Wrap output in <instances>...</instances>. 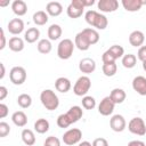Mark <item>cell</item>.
Returning a JSON list of instances; mask_svg holds the SVG:
<instances>
[{
	"instance_id": "6da1fadb",
	"label": "cell",
	"mask_w": 146,
	"mask_h": 146,
	"mask_svg": "<svg viewBox=\"0 0 146 146\" xmlns=\"http://www.w3.org/2000/svg\"><path fill=\"white\" fill-rule=\"evenodd\" d=\"M83 115L82 108L80 106H72L66 113L58 115L57 117V125L59 128H68L72 123L78 122Z\"/></svg>"
},
{
	"instance_id": "7a4b0ae2",
	"label": "cell",
	"mask_w": 146,
	"mask_h": 146,
	"mask_svg": "<svg viewBox=\"0 0 146 146\" xmlns=\"http://www.w3.org/2000/svg\"><path fill=\"white\" fill-rule=\"evenodd\" d=\"M84 19L90 26L97 30H105L108 25V21L106 16L96 10H88L84 14Z\"/></svg>"
},
{
	"instance_id": "3957f363",
	"label": "cell",
	"mask_w": 146,
	"mask_h": 146,
	"mask_svg": "<svg viewBox=\"0 0 146 146\" xmlns=\"http://www.w3.org/2000/svg\"><path fill=\"white\" fill-rule=\"evenodd\" d=\"M40 100L43 107L48 111H55L59 106L58 96L51 89H44L40 94Z\"/></svg>"
},
{
	"instance_id": "277c9868",
	"label": "cell",
	"mask_w": 146,
	"mask_h": 146,
	"mask_svg": "<svg viewBox=\"0 0 146 146\" xmlns=\"http://www.w3.org/2000/svg\"><path fill=\"white\" fill-rule=\"evenodd\" d=\"M74 47H75V44L71 39H63L58 43L57 56L64 60L71 58V56L73 55V51H74Z\"/></svg>"
},
{
	"instance_id": "5b68a950",
	"label": "cell",
	"mask_w": 146,
	"mask_h": 146,
	"mask_svg": "<svg viewBox=\"0 0 146 146\" xmlns=\"http://www.w3.org/2000/svg\"><path fill=\"white\" fill-rule=\"evenodd\" d=\"M90 87H91V80L89 79V76L82 75L74 83V86H73V92L76 96H80V97L87 96Z\"/></svg>"
},
{
	"instance_id": "8992f818",
	"label": "cell",
	"mask_w": 146,
	"mask_h": 146,
	"mask_svg": "<svg viewBox=\"0 0 146 146\" xmlns=\"http://www.w3.org/2000/svg\"><path fill=\"white\" fill-rule=\"evenodd\" d=\"M10 82L15 86H21L26 80V71L22 66H14L9 72Z\"/></svg>"
},
{
	"instance_id": "52a82bcc",
	"label": "cell",
	"mask_w": 146,
	"mask_h": 146,
	"mask_svg": "<svg viewBox=\"0 0 146 146\" xmlns=\"http://www.w3.org/2000/svg\"><path fill=\"white\" fill-rule=\"evenodd\" d=\"M128 130L137 136H144L146 133V124L141 117H132L128 123Z\"/></svg>"
},
{
	"instance_id": "ba28073f",
	"label": "cell",
	"mask_w": 146,
	"mask_h": 146,
	"mask_svg": "<svg viewBox=\"0 0 146 146\" xmlns=\"http://www.w3.org/2000/svg\"><path fill=\"white\" fill-rule=\"evenodd\" d=\"M81 138H82V131L78 128H73V129L67 130L63 135L62 139H63L64 144H66L68 146H72V145L79 144L81 141Z\"/></svg>"
},
{
	"instance_id": "9c48e42d",
	"label": "cell",
	"mask_w": 146,
	"mask_h": 146,
	"mask_svg": "<svg viewBox=\"0 0 146 146\" xmlns=\"http://www.w3.org/2000/svg\"><path fill=\"white\" fill-rule=\"evenodd\" d=\"M83 2L82 0H72L66 9V14L70 18H79L83 14Z\"/></svg>"
},
{
	"instance_id": "30bf717a",
	"label": "cell",
	"mask_w": 146,
	"mask_h": 146,
	"mask_svg": "<svg viewBox=\"0 0 146 146\" xmlns=\"http://www.w3.org/2000/svg\"><path fill=\"white\" fill-rule=\"evenodd\" d=\"M114 107H115L114 102L111 99L110 96H107V97H104L100 100V103L98 105V112L103 116H108V115H111L113 113Z\"/></svg>"
},
{
	"instance_id": "8fae6325",
	"label": "cell",
	"mask_w": 146,
	"mask_h": 146,
	"mask_svg": "<svg viewBox=\"0 0 146 146\" xmlns=\"http://www.w3.org/2000/svg\"><path fill=\"white\" fill-rule=\"evenodd\" d=\"M110 127L115 132H122L127 127L125 119L121 114H115L110 119Z\"/></svg>"
},
{
	"instance_id": "7c38bea8",
	"label": "cell",
	"mask_w": 146,
	"mask_h": 146,
	"mask_svg": "<svg viewBox=\"0 0 146 146\" xmlns=\"http://www.w3.org/2000/svg\"><path fill=\"white\" fill-rule=\"evenodd\" d=\"M74 44H75V47H76L79 50H81V51L88 50V49L90 48V46H91V43H90L88 36L86 35V33H84L83 31L79 32V33L75 35V38H74Z\"/></svg>"
},
{
	"instance_id": "4fadbf2b",
	"label": "cell",
	"mask_w": 146,
	"mask_h": 146,
	"mask_svg": "<svg viewBox=\"0 0 146 146\" xmlns=\"http://www.w3.org/2000/svg\"><path fill=\"white\" fill-rule=\"evenodd\" d=\"M98 9L102 13H113L119 8L117 0H99L97 3Z\"/></svg>"
},
{
	"instance_id": "5bb4252c",
	"label": "cell",
	"mask_w": 146,
	"mask_h": 146,
	"mask_svg": "<svg viewBox=\"0 0 146 146\" xmlns=\"http://www.w3.org/2000/svg\"><path fill=\"white\" fill-rule=\"evenodd\" d=\"M132 89L140 96H146V78L137 75L132 80Z\"/></svg>"
},
{
	"instance_id": "9a60e30c",
	"label": "cell",
	"mask_w": 146,
	"mask_h": 146,
	"mask_svg": "<svg viewBox=\"0 0 146 146\" xmlns=\"http://www.w3.org/2000/svg\"><path fill=\"white\" fill-rule=\"evenodd\" d=\"M79 70L84 74H90L96 70V62L90 57L82 58L79 63Z\"/></svg>"
},
{
	"instance_id": "2e32d148",
	"label": "cell",
	"mask_w": 146,
	"mask_h": 146,
	"mask_svg": "<svg viewBox=\"0 0 146 146\" xmlns=\"http://www.w3.org/2000/svg\"><path fill=\"white\" fill-rule=\"evenodd\" d=\"M7 30L9 33L14 35H18L24 31V22L21 18H13L11 21H9L7 25Z\"/></svg>"
},
{
	"instance_id": "e0dca14e",
	"label": "cell",
	"mask_w": 146,
	"mask_h": 146,
	"mask_svg": "<svg viewBox=\"0 0 146 146\" xmlns=\"http://www.w3.org/2000/svg\"><path fill=\"white\" fill-rule=\"evenodd\" d=\"M145 41V35L141 31L139 30H136V31H132L129 35V42L132 47H136V48H140L143 46Z\"/></svg>"
},
{
	"instance_id": "ac0fdd59",
	"label": "cell",
	"mask_w": 146,
	"mask_h": 146,
	"mask_svg": "<svg viewBox=\"0 0 146 146\" xmlns=\"http://www.w3.org/2000/svg\"><path fill=\"white\" fill-rule=\"evenodd\" d=\"M46 13L49 16H52V17L59 16L63 13V6L58 1H50L46 6Z\"/></svg>"
},
{
	"instance_id": "d6986e66",
	"label": "cell",
	"mask_w": 146,
	"mask_h": 146,
	"mask_svg": "<svg viewBox=\"0 0 146 146\" xmlns=\"http://www.w3.org/2000/svg\"><path fill=\"white\" fill-rule=\"evenodd\" d=\"M11 9H13V13L15 15H17L18 17H21V16H24L26 14V11H27V5L23 0H15L11 3Z\"/></svg>"
},
{
	"instance_id": "ffe728a7",
	"label": "cell",
	"mask_w": 146,
	"mask_h": 146,
	"mask_svg": "<svg viewBox=\"0 0 146 146\" xmlns=\"http://www.w3.org/2000/svg\"><path fill=\"white\" fill-rule=\"evenodd\" d=\"M71 87H72L71 81H70L67 78H65V76H60V78H58V79L55 81V88H56V90L59 91V92L65 94V92L70 91Z\"/></svg>"
},
{
	"instance_id": "44dd1931",
	"label": "cell",
	"mask_w": 146,
	"mask_h": 146,
	"mask_svg": "<svg viewBox=\"0 0 146 146\" xmlns=\"http://www.w3.org/2000/svg\"><path fill=\"white\" fill-rule=\"evenodd\" d=\"M121 3H122V6H123V8H124L127 11H130V13L138 11V10H140V8L143 7L141 0H122Z\"/></svg>"
},
{
	"instance_id": "7402d4cb",
	"label": "cell",
	"mask_w": 146,
	"mask_h": 146,
	"mask_svg": "<svg viewBox=\"0 0 146 146\" xmlns=\"http://www.w3.org/2000/svg\"><path fill=\"white\" fill-rule=\"evenodd\" d=\"M11 121L15 125L22 128V127H25L26 123H27V116L26 114L23 112V111H17V112H14L13 115H11Z\"/></svg>"
},
{
	"instance_id": "603a6c76",
	"label": "cell",
	"mask_w": 146,
	"mask_h": 146,
	"mask_svg": "<svg viewBox=\"0 0 146 146\" xmlns=\"http://www.w3.org/2000/svg\"><path fill=\"white\" fill-rule=\"evenodd\" d=\"M110 97L111 99L114 102V104H122L124 100H125V97H127V94L123 89L121 88H114L111 94H110Z\"/></svg>"
},
{
	"instance_id": "cb8c5ba5",
	"label": "cell",
	"mask_w": 146,
	"mask_h": 146,
	"mask_svg": "<svg viewBox=\"0 0 146 146\" xmlns=\"http://www.w3.org/2000/svg\"><path fill=\"white\" fill-rule=\"evenodd\" d=\"M8 47L11 51H15V52H19L24 49V40L19 36H13L9 39V42H8Z\"/></svg>"
},
{
	"instance_id": "d4e9b609",
	"label": "cell",
	"mask_w": 146,
	"mask_h": 146,
	"mask_svg": "<svg viewBox=\"0 0 146 146\" xmlns=\"http://www.w3.org/2000/svg\"><path fill=\"white\" fill-rule=\"evenodd\" d=\"M40 38V31L38 27H30L24 33V40L27 43H34Z\"/></svg>"
},
{
	"instance_id": "484cf974",
	"label": "cell",
	"mask_w": 146,
	"mask_h": 146,
	"mask_svg": "<svg viewBox=\"0 0 146 146\" xmlns=\"http://www.w3.org/2000/svg\"><path fill=\"white\" fill-rule=\"evenodd\" d=\"M32 18H33V22H34L35 25L42 26V25H44L48 22L49 15L46 11H43V10H38V11H35L33 14V17Z\"/></svg>"
},
{
	"instance_id": "4316f807",
	"label": "cell",
	"mask_w": 146,
	"mask_h": 146,
	"mask_svg": "<svg viewBox=\"0 0 146 146\" xmlns=\"http://www.w3.org/2000/svg\"><path fill=\"white\" fill-rule=\"evenodd\" d=\"M62 32L63 31H62L60 25H58V24H51L48 27V38H49V40H51V41L58 40L62 36Z\"/></svg>"
},
{
	"instance_id": "83f0119b",
	"label": "cell",
	"mask_w": 146,
	"mask_h": 146,
	"mask_svg": "<svg viewBox=\"0 0 146 146\" xmlns=\"http://www.w3.org/2000/svg\"><path fill=\"white\" fill-rule=\"evenodd\" d=\"M36 49H38V51L40 54H43V55L49 54L51 51V49H52V46H51L50 40H48V39H41V40H39L38 43H36Z\"/></svg>"
},
{
	"instance_id": "f1b7e54d",
	"label": "cell",
	"mask_w": 146,
	"mask_h": 146,
	"mask_svg": "<svg viewBox=\"0 0 146 146\" xmlns=\"http://www.w3.org/2000/svg\"><path fill=\"white\" fill-rule=\"evenodd\" d=\"M22 140L23 143L26 145V146H32L35 144V136H34V132L30 129H24L22 131Z\"/></svg>"
},
{
	"instance_id": "f546056e",
	"label": "cell",
	"mask_w": 146,
	"mask_h": 146,
	"mask_svg": "<svg viewBox=\"0 0 146 146\" xmlns=\"http://www.w3.org/2000/svg\"><path fill=\"white\" fill-rule=\"evenodd\" d=\"M49 128H50L49 121L46 119H38L34 122V130L38 133H46L49 130Z\"/></svg>"
},
{
	"instance_id": "4dcf8cb0",
	"label": "cell",
	"mask_w": 146,
	"mask_h": 146,
	"mask_svg": "<svg viewBox=\"0 0 146 146\" xmlns=\"http://www.w3.org/2000/svg\"><path fill=\"white\" fill-rule=\"evenodd\" d=\"M84 33H86V35L88 36V39H89V41H90V43H91V46L92 44H96L98 41H99V33H98V31L97 30H95V29H92V27H87V29H83L82 30Z\"/></svg>"
},
{
	"instance_id": "1f68e13d",
	"label": "cell",
	"mask_w": 146,
	"mask_h": 146,
	"mask_svg": "<svg viewBox=\"0 0 146 146\" xmlns=\"http://www.w3.org/2000/svg\"><path fill=\"white\" fill-rule=\"evenodd\" d=\"M137 63V57L133 54H127L122 57V65L125 68H132L136 66Z\"/></svg>"
},
{
	"instance_id": "d6a6232c",
	"label": "cell",
	"mask_w": 146,
	"mask_h": 146,
	"mask_svg": "<svg viewBox=\"0 0 146 146\" xmlns=\"http://www.w3.org/2000/svg\"><path fill=\"white\" fill-rule=\"evenodd\" d=\"M17 104L22 108H29L32 105V97L27 94H21L17 97Z\"/></svg>"
},
{
	"instance_id": "836d02e7",
	"label": "cell",
	"mask_w": 146,
	"mask_h": 146,
	"mask_svg": "<svg viewBox=\"0 0 146 146\" xmlns=\"http://www.w3.org/2000/svg\"><path fill=\"white\" fill-rule=\"evenodd\" d=\"M103 73L104 75L106 76H114L116 74V71H117V66L115 63H106V64H103Z\"/></svg>"
},
{
	"instance_id": "e575fe53",
	"label": "cell",
	"mask_w": 146,
	"mask_h": 146,
	"mask_svg": "<svg viewBox=\"0 0 146 146\" xmlns=\"http://www.w3.org/2000/svg\"><path fill=\"white\" fill-rule=\"evenodd\" d=\"M82 106L86 110H94L96 107V99L91 96H83L82 97Z\"/></svg>"
},
{
	"instance_id": "d590c367",
	"label": "cell",
	"mask_w": 146,
	"mask_h": 146,
	"mask_svg": "<svg viewBox=\"0 0 146 146\" xmlns=\"http://www.w3.org/2000/svg\"><path fill=\"white\" fill-rule=\"evenodd\" d=\"M108 51H110L116 59L124 56V49H123V47H121V46H119V44H113L112 47L108 48Z\"/></svg>"
},
{
	"instance_id": "8d00e7d4",
	"label": "cell",
	"mask_w": 146,
	"mask_h": 146,
	"mask_svg": "<svg viewBox=\"0 0 146 146\" xmlns=\"http://www.w3.org/2000/svg\"><path fill=\"white\" fill-rule=\"evenodd\" d=\"M10 132V127L7 122H0V137L3 138L6 136H8Z\"/></svg>"
},
{
	"instance_id": "74e56055",
	"label": "cell",
	"mask_w": 146,
	"mask_h": 146,
	"mask_svg": "<svg viewBox=\"0 0 146 146\" xmlns=\"http://www.w3.org/2000/svg\"><path fill=\"white\" fill-rule=\"evenodd\" d=\"M46 146H60V140L57 138V137H54V136H49L46 140H44V144Z\"/></svg>"
},
{
	"instance_id": "f35d334b",
	"label": "cell",
	"mask_w": 146,
	"mask_h": 146,
	"mask_svg": "<svg viewBox=\"0 0 146 146\" xmlns=\"http://www.w3.org/2000/svg\"><path fill=\"white\" fill-rule=\"evenodd\" d=\"M102 60H103V63L104 64H106V63H115V60H116V58L108 51V49L103 54V56H102Z\"/></svg>"
},
{
	"instance_id": "ab89813d",
	"label": "cell",
	"mask_w": 146,
	"mask_h": 146,
	"mask_svg": "<svg viewBox=\"0 0 146 146\" xmlns=\"http://www.w3.org/2000/svg\"><path fill=\"white\" fill-rule=\"evenodd\" d=\"M137 57H138V59L141 60V62L146 60V46H141V47L138 49Z\"/></svg>"
},
{
	"instance_id": "60d3db41",
	"label": "cell",
	"mask_w": 146,
	"mask_h": 146,
	"mask_svg": "<svg viewBox=\"0 0 146 146\" xmlns=\"http://www.w3.org/2000/svg\"><path fill=\"white\" fill-rule=\"evenodd\" d=\"M92 146H108V141L105 139V138H96L94 141H92Z\"/></svg>"
},
{
	"instance_id": "b9f144b4",
	"label": "cell",
	"mask_w": 146,
	"mask_h": 146,
	"mask_svg": "<svg viewBox=\"0 0 146 146\" xmlns=\"http://www.w3.org/2000/svg\"><path fill=\"white\" fill-rule=\"evenodd\" d=\"M8 106L6 105V104H3V103H1L0 104V117L1 119H3V117H6L7 115H8Z\"/></svg>"
},
{
	"instance_id": "7bdbcfd3",
	"label": "cell",
	"mask_w": 146,
	"mask_h": 146,
	"mask_svg": "<svg viewBox=\"0 0 146 146\" xmlns=\"http://www.w3.org/2000/svg\"><path fill=\"white\" fill-rule=\"evenodd\" d=\"M0 39H1V42H0V50H2V49L6 47V35H5V31H3L2 29H1Z\"/></svg>"
},
{
	"instance_id": "ee69618b",
	"label": "cell",
	"mask_w": 146,
	"mask_h": 146,
	"mask_svg": "<svg viewBox=\"0 0 146 146\" xmlns=\"http://www.w3.org/2000/svg\"><path fill=\"white\" fill-rule=\"evenodd\" d=\"M8 95V90L5 86H1L0 87V100H3Z\"/></svg>"
},
{
	"instance_id": "f6af8a7d",
	"label": "cell",
	"mask_w": 146,
	"mask_h": 146,
	"mask_svg": "<svg viewBox=\"0 0 146 146\" xmlns=\"http://www.w3.org/2000/svg\"><path fill=\"white\" fill-rule=\"evenodd\" d=\"M128 146H146V144L141 140H131L128 143Z\"/></svg>"
},
{
	"instance_id": "bcb514c9",
	"label": "cell",
	"mask_w": 146,
	"mask_h": 146,
	"mask_svg": "<svg viewBox=\"0 0 146 146\" xmlns=\"http://www.w3.org/2000/svg\"><path fill=\"white\" fill-rule=\"evenodd\" d=\"M82 2H83V6H84V8H86V7L92 6V5L95 3V0H82Z\"/></svg>"
},
{
	"instance_id": "7dc6e473",
	"label": "cell",
	"mask_w": 146,
	"mask_h": 146,
	"mask_svg": "<svg viewBox=\"0 0 146 146\" xmlns=\"http://www.w3.org/2000/svg\"><path fill=\"white\" fill-rule=\"evenodd\" d=\"M0 68H1V74H0V79H3L5 74H6V71H5V65L2 63H0Z\"/></svg>"
},
{
	"instance_id": "c3c4849f",
	"label": "cell",
	"mask_w": 146,
	"mask_h": 146,
	"mask_svg": "<svg viewBox=\"0 0 146 146\" xmlns=\"http://www.w3.org/2000/svg\"><path fill=\"white\" fill-rule=\"evenodd\" d=\"M78 146H92V144L89 143V141H87V140H83V141H80L78 144Z\"/></svg>"
},
{
	"instance_id": "681fc988",
	"label": "cell",
	"mask_w": 146,
	"mask_h": 146,
	"mask_svg": "<svg viewBox=\"0 0 146 146\" xmlns=\"http://www.w3.org/2000/svg\"><path fill=\"white\" fill-rule=\"evenodd\" d=\"M7 5H9V1H0V6L1 7H5Z\"/></svg>"
},
{
	"instance_id": "f907efd6",
	"label": "cell",
	"mask_w": 146,
	"mask_h": 146,
	"mask_svg": "<svg viewBox=\"0 0 146 146\" xmlns=\"http://www.w3.org/2000/svg\"><path fill=\"white\" fill-rule=\"evenodd\" d=\"M143 70L146 72V60H144V62H143Z\"/></svg>"
},
{
	"instance_id": "816d5d0a",
	"label": "cell",
	"mask_w": 146,
	"mask_h": 146,
	"mask_svg": "<svg viewBox=\"0 0 146 146\" xmlns=\"http://www.w3.org/2000/svg\"><path fill=\"white\" fill-rule=\"evenodd\" d=\"M43 146H46V145H43Z\"/></svg>"
}]
</instances>
